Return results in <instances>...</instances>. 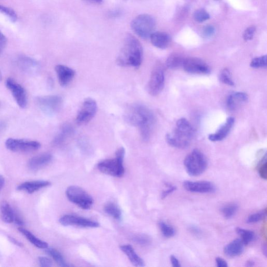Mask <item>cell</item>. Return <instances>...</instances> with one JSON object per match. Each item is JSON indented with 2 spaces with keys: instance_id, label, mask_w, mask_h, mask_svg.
<instances>
[{
  "instance_id": "1",
  "label": "cell",
  "mask_w": 267,
  "mask_h": 267,
  "mask_svg": "<svg viewBox=\"0 0 267 267\" xmlns=\"http://www.w3.org/2000/svg\"><path fill=\"white\" fill-rule=\"evenodd\" d=\"M125 118L129 125L139 129L143 139H149L155 123V116L151 110L144 105L132 104L126 110Z\"/></svg>"
},
{
  "instance_id": "2",
  "label": "cell",
  "mask_w": 267,
  "mask_h": 267,
  "mask_svg": "<svg viewBox=\"0 0 267 267\" xmlns=\"http://www.w3.org/2000/svg\"><path fill=\"white\" fill-rule=\"evenodd\" d=\"M143 50L139 41L134 36L128 34L119 53L117 63L121 66L138 68L142 61Z\"/></svg>"
},
{
  "instance_id": "3",
  "label": "cell",
  "mask_w": 267,
  "mask_h": 267,
  "mask_svg": "<svg viewBox=\"0 0 267 267\" xmlns=\"http://www.w3.org/2000/svg\"><path fill=\"white\" fill-rule=\"evenodd\" d=\"M177 128L166 136L168 144L172 147L184 149L189 146L195 134V131L186 119L181 118L177 122Z\"/></svg>"
},
{
  "instance_id": "4",
  "label": "cell",
  "mask_w": 267,
  "mask_h": 267,
  "mask_svg": "<svg viewBox=\"0 0 267 267\" xmlns=\"http://www.w3.org/2000/svg\"><path fill=\"white\" fill-rule=\"evenodd\" d=\"M125 154V148H119L116 152V158L102 161L98 165V169L101 173L110 176L118 178L123 177L125 172L123 166V159Z\"/></svg>"
},
{
  "instance_id": "5",
  "label": "cell",
  "mask_w": 267,
  "mask_h": 267,
  "mask_svg": "<svg viewBox=\"0 0 267 267\" xmlns=\"http://www.w3.org/2000/svg\"><path fill=\"white\" fill-rule=\"evenodd\" d=\"M184 166L189 175L197 177L202 175L206 171L208 161L203 152L195 149L185 158Z\"/></svg>"
},
{
  "instance_id": "6",
  "label": "cell",
  "mask_w": 267,
  "mask_h": 267,
  "mask_svg": "<svg viewBox=\"0 0 267 267\" xmlns=\"http://www.w3.org/2000/svg\"><path fill=\"white\" fill-rule=\"evenodd\" d=\"M156 26V21L152 16L143 14L136 16L132 21L133 31L143 40H148L154 33Z\"/></svg>"
},
{
  "instance_id": "7",
  "label": "cell",
  "mask_w": 267,
  "mask_h": 267,
  "mask_svg": "<svg viewBox=\"0 0 267 267\" xmlns=\"http://www.w3.org/2000/svg\"><path fill=\"white\" fill-rule=\"evenodd\" d=\"M66 194L70 202L83 209H89L93 204V200L82 188L71 186L66 190Z\"/></svg>"
},
{
  "instance_id": "8",
  "label": "cell",
  "mask_w": 267,
  "mask_h": 267,
  "mask_svg": "<svg viewBox=\"0 0 267 267\" xmlns=\"http://www.w3.org/2000/svg\"><path fill=\"white\" fill-rule=\"evenodd\" d=\"M36 102L38 106L45 113L52 115L60 110L63 100L61 97L53 95L38 97Z\"/></svg>"
},
{
  "instance_id": "9",
  "label": "cell",
  "mask_w": 267,
  "mask_h": 267,
  "mask_svg": "<svg viewBox=\"0 0 267 267\" xmlns=\"http://www.w3.org/2000/svg\"><path fill=\"white\" fill-rule=\"evenodd\" d=\"M5 146L13 152H30L39 149L41 144L37 141L11 138L6 140Z\"/></svg>"
},
{
  "instance_id": "10",
  "label": "cell",
  "mask_w": 267,
  "mask_h": 267,
  "mask_svg": "<svg viewBox=\"0 0 267 267\" xmlns=\"http://www.w3.org/2000/svg\"><path fill=\"white\" fill-rule=\"evenodd\" d=\"M165 74L161 67L157 66L152 71L148 85V91L151 96H156L165 86Z\"/></svg>"
},
{
  "instance_id": "11",
  "label": "cell",
  "mask_w": 267,
  "mask_h": 267,
  "mask_svg": "<svg viewBox=\"0 0 267 267\" xmlns=\"http://www.w3.org/2000/svg\"><path fill=\"white\" fill-rule=\"evenodd\" d=\"M97 110V104L96 101L92 98L86 99L76 117V123L79 125L89 123L94 117Z\"/></svg>"
},
{
  "instance_id": "12",
  "label": "cell",
  "mask_w": 267,
  "mask_h": 267,
  "mask_svg": "<svg viewBox=\"0 0 267 267\" xmlns=\"http://www.w3.org/2000/svg\"><path fill=\"white\" fill-rule=\"evenodd\" d=\"M184 70L189 73L206 75L211 72L209 66L204 61L196 58H184Z\"/></svg>"
},
{
  "instance_id": "13",
  "label": "cell",
  "mask_w": 267,
  "mask_h": 267,
  "mask_svg": "<svg viewBox=\"0 0 267 267\" xmlns=\"http://www.w3.org/2000/svg\"><path fill=\"white\" fill-rule=\"evenodd\" d=\"M6 86L12 92L18 106L21 108H25L27 105V97L25 89L20 84L11 79L7 80Z\"/></svg>"
},
{
  "instance_id": "14",
  "label": "cell",
  "mask_w": 267,
  "mask_h": 267,
  "mask_svg": "<svg viewBox=\"0 0 267 267\" xmlns=\"http://www.w3.org/2000/svg\"><path fill=\"white\" fill-rule=\"evenodd\" d=\"M60 223L64 226H77L84 227H98L100 224L89 220V219L67 215L62 217L59 220Z\"/></svg>"
},
{
  "instance_id": "15",
  "label": "cell",
  "mask_w": 267,
  "mask_h": 267,
  "mask_svg": "<svg viewBox=\"0 0 267 267\" xmlns=\"http://www.w3.org/2000/svg\"><path fill=\"white\" fill-rule=\"evenodd\" d=\"M184 188L187 191L196 193H211L215 192L216 187L209 181H185L183 183Z\"/></svg>"
},
{
  "instance_id": "16",
  "label": "cell",
  "mask_w": 267,
  "mask_h": 267,
  "mask_svg": "<svg viewBox=\"0 0 267 267\" xmlns=\"http://www.w3.org/2000/svg\"><path fill=\"white\" fill-rule=\"evenodd\" d=\"M235 122L233 117L228 118L226 122L214 134L209 135L208 139L213 142L221 141L229 134Z\"/></svg>"
},
{
  "instance_id": "17",
  "label": "cell",
  "mask_w": 267,
  "mask_h": 267,
  "mask_svg": "<svg viewBox=\"0 0 267 267\" xmlns=\"http://www.w3.org/2000/svg\"><path fill=\"white\" fill-rule=\"evenodd\" d=\"M55 70L62 87L68 85L72 81L75 75L74 70L64 65H56Z\"/></svg>"
},
{
  "instance_id": "18",
  "label": "cell",
  "mask_w": 267,
  "mask_h": 267,
  "mask_svg": "<svg viewBox=\"0 0 267 267\" xmlns=\"http://www.w3.org/2000/svg\"><path fill=\"white\" fill-rule=\"evenodd\" d=\"M249 100L247 93L243 92H236L232 93L228 97L226 101V106L228 110H235L242 104Z\"/></svg>"
},
{
  "instance_id": "19",
  "label": "cell",
  "mask_w": 267,
  "mask_h": 267,
  "mask_svg": "<svg viewBox=\"0 0 267 267\" xmlns=\"http://www.w3.org/2000/svg\"><path fill=\"white\" fill-rule=\"evenodd\" d=\"M150 39L151 44L159 49L167 48L171 43V37L165 32H157L152 34Z\"/></svg>"
},
{
  "instance_id": "20",
  "label": "cell",
  "mask_w": 267,
  "mask_h": 267,
  "mask_svg": "<svg viewBox=\"0 0 267 267\" xmlns=\"http://www.w3.org/2000/svg\"><path fill=\"white\" fill-rule=\"evenodd\" d=\"M51 183L46 180H35L26 182L19 185L17 189L18 190H24L29 194H33L37 190L49 186Z\"/></svg>"
},
{
  "instance_id": "21",
  "label": "cell",
  "mask_w": 267,
  "mask_h": 267,
  "mask_svg": "<svg viewBox=\"0 0 267 267\" xmlns=\"http://www.w3.org/2000/svg\"><path fill=\"white\" fill-rule=\"evenodd\" d=\"M52 159L50 154H43L34 157L28 163V167L32 170H37L49 164Z\"/></svg>"
},
{
  "instance_id": "22",
  "label": "cell",
  "mask_w": 267,
  "mask_h": 267,
  "mask_svg": "<svg viewBox=\"0 0 267 267\" xmlns=\"http://www.w3.org/2000/svg\"><path fill=\"white\" fill-rule=\"evenodd\" d=\"M244 244L241 239L237 238L225 246L224 253L227 256L230 257L239 256L244 251Z\"/></svg>"
},
{
  "instance_id": "23",
  "label": "cell",
  "mask_w": 267,
  "mask_h": 267,
  "mask_svg": "<svg viewBox=\"0 0 267 267\" xmlns=\"http://www.w3.org/2000/svg\"><path fill=\"white\" fill-rule=\"evenodd\" d=\"M121 251L128 257L132 264L135 267H144L145 262L136 254L133 247L130 245H125L121 246Z\"/></svg>"
},
{
  "instance_id": "24",
  "label": "cell",
  "mask_w": 267,
  "mask_h": 267,
  "mask_svg": "<svg viewBox=\"0 0 267 267\" xmlns=\"http://www.w3.org/2000/svg\"><path fill=\"white\" fill-rule=\"evenodd\" d=\"M18 65L23 71L28 74H35L39 70L38 63L27 57H24L19 60Z\"/></svg>"
},
{
  "instance_id": "25",
  "label": "cell",
  "mask_w": 267,
  "mask_h": 267,
  "mask_svg": "<svg viewBox=\"0 0 267 267\" xmlns=\"http://www.w3.org/2000/svg\"><path fill=\"white\" fill-rule=\"evenodd\" d=\"M18 231L22 233L32 244L41 249H46L48 248V244L35 236L32 232L20 227L18 228Z\"/></svg>"
},
{
  "instance_id": "26",
  "label": "cell",
  "mask_w": 267,
  "mask_h": 267,
  "mask_svg": "<svg viewBox=\"0 0 267 267\" xmlns=\"http://www.w3.org/2000/svg\"><path fill=\"white\" fill-rule=\"evenodd\" d=\"M1 216L3 222L12 223L14 222L15 214L11 206L7 202H3L0 206Z\"/></svg>"
},
{
  "instance_id": "27",
  "label": "cell",
  "mask_w": 267,
  "mask_h": 267,
  "mask_svg": "<svg viewBox=\"0 0 267 267\" xmlns=\"http://www.w3.org/2000/svg\"><path fill=\"white\" fill-rule=\"evenodd\" d=\"M73 133V129L71 126L68 124H65L62 127L60 132L53 140V144L55 145H61L67 138L72 134Z\"/></svg>"
},
{
  "instance_id": "28",
  "label": "cell",
  "mask_w": 267,
  "mask_h": 267,
  "mask_svg": "<svg viewBox=\"0 0 267 267\" xmlns=\"http://www.w3.org/2000/svg\"><path fill=\"white\" fill-rule=\"evenodd\" d=\"M105 213L112 218L120 220L122 218V211L119 207L113 203H108L104 207Z\"/></svg>"
},
{
  "instance_id": "29",
  "label": "cell",
  "mask_w": 267,
  "mask_h": 267,
  "mask_svg": "<svg viewBox=\"0 0 267 267\" xmlns=\"http://www.w3.org/2000/svg\"><path fill=\"white\" fill-rule=\"evenodd\" d=\"M184 60V58L178 54H172L167 60L166 65L170 69H177L182 67Z\"/></svg>"
},
{
  "instance_id": "30",
  "label": "cell",
  "mask_w": 267,
  "mask_h": 267,
  "mask_svg": "<svg viewBox=\"0 0 267 267\" xmlns=\"http://www.w3.org/2000/svg\"><path fill=\"white\" fill-rule=\"evenodd\" d=\"M236 232L237 234L240 235L241 240L244 245L250 244L254 239L255 234L252 231L244 229V228L241 227H237Z\"/></svg>"
},
{
  "instance_id": "31",
  "label": "cell",
  "mask_w": 267,
  "mask_h": 267,
  "mask_svg": "<svg viewBox=\"0 0 267 267\" xmlns=\"http://www.w3.org/2000/svg\"><path fill=\"white\" fill-rule=\"evenodd\" d=\"M46 252L47 254L49 255L54 261L60 267L70 266V265L66 262L64 257L59 251L50 248V249H47Z\"/></svg>"
},
{
  "instance_id": "32",
  "label": "cell",
  "mask_w": 267,
  "mask_h": 267,
  "mask_svg": "<svg viewBox=\"0 0 267 267\" xmlns=\"http://www.w3.org/2000/svg\"><path fill=\"white\" fill-rule=\"evenodd\" d=\"M238 206L235 204H229L222 208V213L226 219H230L235 216L237 212Z\"/></svg>"
},
{
  "instance_id": "33",
  "label": "cell",
  "mask_w": 267,
  "mask_h": 267,
  "mask_svg": "<svg viewBox=\"0 0 267 267\" xmlns=\"http://www.w3.org/2000/svg\"><path fill=\"white\" fill-rule=\"evenodd\" d=\"M219 78L221 82L230 87H233L235 85L232 78L231 73L227 69H224L222 71Z\"/></svg>"
},
{
  "instance_id": "34",
  "label": "cell",
  "mask_w": 267,
  "mask_h": 267,
  "mask_svg": "<svg viewBox=\"0 0 267 267\" xmlns=\"http://www.w3.org/2000/svg\"><path fill=\"white\" fill-rule=\"evenodd\" d=\"M159 225L160 230L164 236L170 238L175 236L176 231L174 227L164 222H160Z\"/></svg>"
},
{
  "instance_id": "35",
  "label": "cell",
  "mask_w": 267,
  "mask_h": 267,
  "mask_svg": "<svg viewBox=\"0 0 267 267\" xmlns=\"http://www.w3.org/2000/svg\"><path fill=\"white\" fill-rule=\"evenodd\" d=\"M211 18L209 14L203 9H198L194 13V18L198 23H203Z\"/></svg>"
},
{
  "instance_id": "36",
  "label": "cell",
  "mask_w": 267,
  "mask_h": 267,
  "mask_svg": "<svg viewBox=\"0 0 267 267\" xmlns=\"http://www.w3.org/2000/svg\"><path fill=\"white\" fill-rule=\"evenodd\" d=\"M267 214L266 209L264 211L251 215L247 219L246 222L248 223H255L259 222L263 220Z\"/></svg>"
},
{
  "instance_id": "37",
  "label": "cell",
  "mask_w": 267,
  "mask_h": 267,
  "mask_svg": "<svg viewBox=\"0 0 267 267\" xmlns=\"http://www.w3.org/2000/svg\"><path fill=\"white\" fill-rule=\"evenodd\" d=\"M251 66L254 69L265 68L267 66V55L257 57L251 62Z\"/></svg>"
},
{
  "instance_id": "38",
  "label": "cell",
  "mask_w": 267,
  "mask_h": 267,
  "mask_svg": "<svg viewBox=\"0 0 267 267\" xmlns=\"http://www.w3.org/2000/svg\"><path fill=\"white\" fill-rule=\"evenodd\" d=\"M0 12L8 16L13 22H15L17 20L15 12L10 8L0 5Z\"/></svg>"
},
{
  "instance_id": "39",
  "label": "cell",
  "mask_w": 267,
  "mask_h": 267,
  "mask_svg": "<svg viewBox=\"0 0 267 267\" xmlns=\"http://www.w3.org/2000/svg\"><path fill=\"white\" fill-rule=\"evenodd\" d=\"M134 241L141 245H147L151 242L150 238L146 235H139L133 238Z\"/></svg>"
},
{
  "instance_id": "40",
  "label": "cell",
  "mask_w": 267,
  "mask_h": 267,
  "mask_svg": "<svg viewBox=\"0 0 267 267\" xmlns=\"http://www.w3.org/2000/svg\"><path fill=\"white\" fill-rule=\"evenodd\" d=\"M256 30V27L255 26L248 27L243 34L244 40L246 42L251 41L254 37Z\"/></svg>"
},
{
  "instance_id": "41",
  "label": "cell",
  "mask_w": 267,
  "mask_h": 267,
  "mask_svg": "<svg viewBox=\"0 0 267 267\" xmlns=\"http://www.w3.org/2000/svg\"><path fill=\"white\" fill-rule=\"evenodd\" d=\"M40 266L43 267H51L53 265L52 261L47 257L41 256L38 258Z\"/></svg>"
},
{
  "instance_id": "42",
  "label": "cell",
  "mask_w": 267,
  "mask_h": 267,
  "mask_svg": "<svg viewBox=\"0 0 267 267\" xmlns=\"http://www.w3.org/2000/svg\"><path fill=\"white\" fill-rule=\"evenodd\" d=\"M215 28L212 25H207L204 28L203 34L205 37L209 38L212 37L215 33Z\"/></svg>"
},
{
  "instance_id": "43",
  "label": "cell",
  "mask_w": 267,
  "mask_h": 267,
  "mask_svg": "<svg viewBox=\"0 0 267 267\" xmlns=\"http://www.w3.org/2000/svg\"><path fill=\"white\" fill-rule=\"evenodd\" d=\"M168 189L164 190V191L162 193L161 198L162 199H165L168 197L171 193H173L177 189V187L175 186L171 185L170 184H166Z\"/></svg>"
},
{
  "instance_id": "44",
  "label": "cell",
  "mask_w": 267,
  "mask_h": 267,
  "mask_svg": "<svg viewBox=\"0 0 267 267\" xmlns=\"http://www.w3.org/2000/svg\"><path fill=\"white\" fill-rule=\"evenodd\" d=\"M259 174L262 178L264 179H267V165L266 161L264 164H263L260 166L259 170Z\"/></svg>"
},
{
  "instance_id": "45",
  "label": "cell",
  "mask_w": 267,
  "mask_h": 267,
  "mask_svg": "<svg viewBox=\"0 0 267 267\" xmlns=\"http://www.w3.org/2000/svg\"><path fill=\"white\" fill-rule=\"evenodd\" d=\"M7 40L3 34L0 31V53H1L6 46Z\"/></svg>"
},
{
  "instance_id": "46",
  "label": "cell",
  "mask_w": 267,
  "mask_h": 267,
  "mask_svg": "<svg viewBox=\"0 0 267 267\" xmlns=\"http://www.w3.org/2000/svg\"><path fill=\"white\" fill-rule=\"evenodd\" d=\"M216 263L217 264V266L219 267H227V263L223 259L221 258V257H217V258L216 259Z\"/></svg>"
},
{
  "instance_id": "47",
  "label": "cell",
  "mask_w": 267,
  "mask_h": 267,
  "mask_svg": "<svg viewBox=\"0 0 267 267\" xmlns=\"http://www.w3.org/2000/svg\"><path fill=\"white\" fill-rule=\"evenodd\" d=\"M170 261H171V263L172 265H173V266L174 267H180L179 262L178 261V260L177 257H175V256H174V255L171 256V257H170Z\"/></svg>"
},
{
  "instance_id": "48",
  "label": "cell",
  "mask_w": 267,
  "mask_h": 267,
  "mask_svg": "<svg viewBox=\"0 0 267 267\" xmlns=\"http://www.w3.org/2000/svg\"><path fill=\"white\" fill-rule=\"evenodd\" d=\"M8 238H9V240L10 241V242H11L12 243L14 244L15 245L18 246H20V247L23 246V244L21 242H19L18 241L16 240L15 238H14V237H8Z\"/></svg>"
},
{
  "instance_id": "49",
  "label": "cell",
  "mask_w": 267,
  "mask_h": 267,
  "mask_svg": "<svg viewBox=\"0 0 267 267\" xmlns=\"http://www.w3.org/2000/svg\"><path fill=\"white\" fill-rule=\"evenodd\" d=\"M5 184V178L2 175H0V192L1 191Z\"/></svg>"
},
{
  "instance_id": "50",
  "label": "cell",
  "mask_w": 267,
  "mask_h": 267,
  "mask_svg": "<svg viewBox=\"0 0 267 267\" xmlns=\"http://www.w3.org/2000/svg\"><path fill=\"white\" fill-rule=\"evenodd\" d=\"M190 231H192L195 234H198L200 233V231L198 228L195 226H191L190 228Z\"/></svg>"
},
{
  "instance_id": "51",
  "label": "cell",
  "mask_w": 267,
  "mask_h": 267,
  "mask_svg": "<svg viewBox=\"0 0 267 267\" xmlns=\"http://www.w3.org/2000/svg\"><path fill=\"white\" fill-rule=\"evenodd\" d=\"M86 1H88L92 3H96L99 4L101 3L102 1V0H85Z\"/></svg>"
},
{
  "instance_id": "52",
  "label": "cell",
  "mask_w": 267,
  "mask_h": 267,
  "mask_svg": "<svg viewBox=\"0 0 267 267\" xmlns=\"http://www.w3.org/2000/svg\"><path fill=\"white\" fill-rule=\"evenodd\" d=\"M120 14H121V12L120 11H113L110 13L111 16L113 17L119 16L120 15Z\"/></svg>"
},
{
  "instance_id": "53",
  "label": "cell",
  "mask_w": 267,
  "mask_h": 267,
  "mask_svg": "<svg viewBox=\"0 0 267 267\" xmlns=\"http://www.w3.org/2000/svg\"><path fill=\"white\" fill-rule=\"evenodd\" d=\"M5 128V123L3 122H0V133H1Z\"/></svg>"
},
{
  "instance_id": "54",
  "label": "cell",
  "mask_w": 267,
  "mask_h": 267,
  "mask_svg": "<svg viewBox=\"0 0 267 267\" xmlns=\"http://www.w3.org/2000/svg\"><path fill=\"white\" fill-rule=\"evenodd\" d=\"M255 265V263L253 261H249L246 263V266L247 267H253Z\"/></svg>"
},
{
  "instance_id": "55",
  "label": "cell",
  "mask_w": 267,
  "mask_h": 267,
  "mask_svg": "<svg viewBox=\"0 0 267 267\" xmlns=\"http://www.w3.org/2000/svg\"><path fill=\"white\" fill-rule=\"evenodd\" d=\"M2 80V75L1 71H0V82H1Z\"/></svg>"
}]
</instances>
